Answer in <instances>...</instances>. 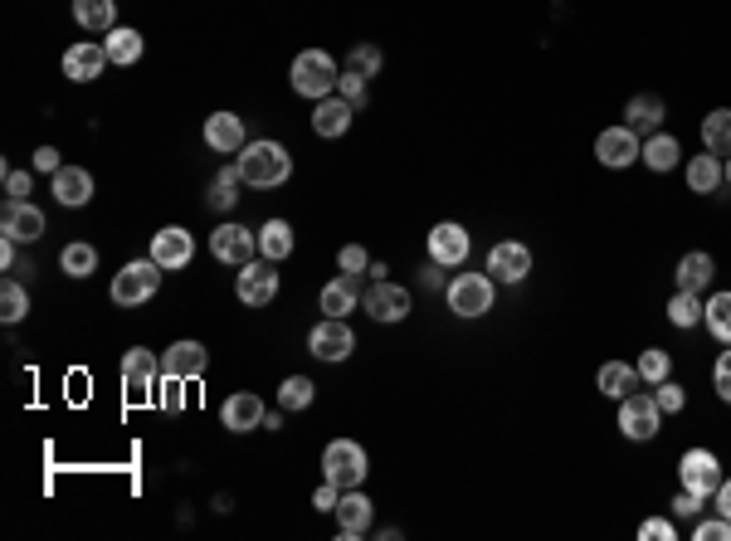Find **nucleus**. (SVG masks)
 <instances>
[{
    "instance_id": "obj_1",
    "label": "nucleus",
    "mask_w": 731,
    "mask_h": 541,
    "mask_svg": "<svg viewBox=\"0 0 731 541\" xmlns=\"http://www.w3.org/2000/svg\"><path fill=\"white\" fill-rule=\"evenodd\" d=\"M240 172H244V186L254 190H274L292 176V156L284 142H250L240 152Z\"/></svg>"
},
{
    "instance_id": "obj_2",
    "label": "nucleus",
    "mask_w": 731,
    "mask_h": 541,
    "mask_svg": "<svg viewBox=\"0 0 731 541\" xmlns=\"http://www.w3.org/2000/svg\"><path fill=\"white\" fill-rule=\"evenodd\" d=\"M336 59L328 49H302L298 59H292V93L312 98V103H322V98L336 93Z\"/></svg>"
},
{
    "instance_id": "obj_3",
    "label": "nucleus",
    "mask_w": 731,
    "mask_h": 541,
    "mask_svg": "<svg viewBox=\"0 0 731 541\" xmlns=\"http://www.w3.org/2000/svg\"><path fill=\"white\" fill-rule=\"evenodd\" d=\"M156 288H162V264H156L152 254L132 258V264H122L118 278H112V302H118V308H142V302L156 298Z\"/></svg>"
},
{
    "instance_id": "obj_4",
    "label": "nucleus",
    "mask_w": 731,
    "mask_h": 541,
    "mask_svg": "<svg viewBox=\"0 0 731 541\" xmlns=\"http://www.w3.org/2000/svg\"><path fill=\"white\" fill-rule=\"evenodd\" d=\"M366 449L356 444V439H332L328 449H322V478L336 483V488H362L366 483Z\"/></svg>"
},
{
    "instance_id": "obj_5",
    "label": "nucleus",
    "mask_w": 731,
    "mask_h": 541,
    "mask_svg": "<svg viewBox=\"0 0 731 541\" xmlns=\"http://www.w3.org/2000/svg\"><path fill=\"white\" fill-rule=\"evenodd\" d=\"M492 274H454V284L444 288V302L448 312H458V318H483V312H492Z\"/></svg>"
},
{
    "instance_id": "obj_6",
    "label": "nucleus",
    "mask_w": 731,
    "mask_h": 541,
    "mask_svg": "<svg viewBox=\"0 0 731 541\" xmlns=\"http://www.w3.org/2000/svg\"><path fill=\"white\" fill-rule=\"evenodd\" d=\"M308 352L318 361H346L356 352V332L346 327V318H322L308 332Z\"/></svg>"
},
{
    "instance_id": "obj_7",
    "label": "nucleus",
    "mask_w": 731,
    "mask_h": 541,
    "mask_svg": "<svg viewBox=\"0 0 731 541\" xmlns=\"http://www.w3.org/2000/svg\"><path fill=\"white\" fill-rule=\"evenodd\" d=\"M678 478L688 493H702V498H712L717 488H722V464H717L712 449H688V454L678 459Z\"/></svg>"
},
{
    "instance_id": "obj_8",
    "label": "nucleus",
    "mask_w": 731,
    "mask_h": 541,
    "mask_svg": "<svg viewBox=\"0 0 731 541\" xmlns=\"http://www.w3.org/2000/svg\"><path fill=\"white\" fill-rule=\"evenodd\" d=\"M639 152H644V142H639L634 128H605L600 137H595V162L610 166V172H624V166H634Z\"/></svg>"
},
{
    "instance_id": "obj_9",
    "label": "nucleus",
    "mask_w": 731,
    "mask_h": 541,
    "mask_svg": "<svg viewBox=\"0 0 731 541\" xmlns=\"http://www.w3.org/2000/svg\"><path fill=\"white\" fill-rule=\"evenodd\" d=\"M468 250H474V240H468V230L458 220H439L430 230V258L444 268H464L468 264Z\"/></svg>"
},
{
    "instance_id": "obj_10",
    "label": "nucleus",
    "mask_w": 731,
    "mask_h": 541,
    "mask_svg": "<svg viewBox=\"0 0 731 541\" xmlns=\"http://www.w3.org/2000/svg\"><path fill=\"white\" fill-rule=\"evenodd\" d=\"M663 424V410L654 396H624L620 400V430L624 439H634V444H644V439H654Z\"/></svg>"
},
{
    "instance_id": "obj_11",
    "label": "nucleus",
    "mask_w": 731,
    "mask_h": 541,
    "mask_svg": "<svg viewBox=\"0 0 731 541\" xmlns=\"http://www.w3.org/2000/svg\"><path fill=\"white\" fill-rule=\"evenodd\" d=\"M278 298V274H274V258H250L240 268V302L244 308H268Z\"/></svg>"
},
{
    "instance_id": "obj_12",
    "label": "nucleus",
    "mask_w": 731,
    "mask_h": 541,
    "mask_svg": "<svg viewBox=\"0 0 731 541\" xmlns=\"http://www.w3.org/2000/svg\"><path fill=\"white\" fill-rule=\"evenodd\" d=\"M122 386H128L132 400H146L162 386V361L146 352V346H132V352L122 356Z\"/></svg>"
},
{
    "instance_id": "obj_13",
    "label": "nucleus",
    "mask_w": 731,
    "mask_h": 541,
    "mask_svg": "<svg viewBox=\"0 0 731 541\" xmlns=\"http://www.w3.org/2000/svg\"><path fill=\"white\" fill-rule=\"evenodd\" d=\"M488 274H492V284H522V278L532 274V250H527L522 240H502V244H492V254H488Z\"/></svg>"
},
{
    "instance_id": "obj_14",
    "label": "nucleus",
    "mask_w": 731,
    "mask_h": 541,
    "mask_svg": "<svg viewBox=\"0 0 731 541\" xmlns=\"http://www.w3.org/2000/svg\"><path fill=\"white\" fill-rule=\"evenodd\" d=\"M258 250V234L254 230H244V224H220L215 234H210V254L220 258V264H250Z\"/></svg>"
},
{
    "instance_id": "obj_15",
    "label": "nucleus",
    "mask_w": 731,
    "mask_h": 541,
    "mask_svg": "<svg viewBox=\"0 0 731 541\" xmlns=\"http://www.w3.org/2000/svg\"><path fill=\"white\" fill-rule=\"evenodd\" d=\"M370 512H376V503L362 488H346L342 503H336V532H342V541H362L370 532Z\"/></svg>"
},
{
    "instance_id": "obj_16",
    "label": "nucleus",
    "mask_w": 731,
    "mask_h": 541,
    "mask_svg": "<svg viewBox=\"0 0 731 541\" xmlns=\"http://www.w3.org/2000/svg\"><path fill=\"white\" fill-rule=\"evenodd\" d=\"M108 64L112 59H108L103 44H93V40L69 44V54H64V78H69V84H93V78H103Z\"/></svg>"
},
{
    "instance_id": "obj_17",
    "label": "nucleus",
    "mask_w": 731,
    "mask_h": 541,
    "mask_svg": "<svg viewBox=\"0 0 731 541\" xmlns=\"http://www.w3.org/2000/svg\"><path fill=\"white\" fill-rule=\"evenodd\" d=\"M0 234L15 244H35L44 234V210H35L30 200H5V216H0Z\"/></svg>"
},
{
    "instance_id": "obj_18",
    "label": "nucleus",
    "mask_w": 731,
    "mask_h": 541,
    "mask_svg": "<svg viewBox=\"0 0 731 541\" xmlns=\"http://www.w3.org/2000/svg\"><path fill=\"white\" fill-rule=\"evenodd\" d=\"M210 366V352L200 342H176L162 352V376H176V380H200Z\"/></svg>"
},
{
    "instance_id": "obj_19",
    "label": "nucleus",
    "mask_w": 731,
    "mask_h": 541,
    "mask_svg": "<svg viewBox=\"0 0 731 541\" xmlns=\"http://www.w3.org/2000/svg\"><path fill=\"white\" fill-rule=\"evenodd\" d=\"M152 258L162 268H186L196 258V240H190L181 224H166V230L152 234Z\"/></svg>"
},
{
    "instance_id": "obj_20",
    "label": "nucleus",
    "mask_w": 731,
    "mask_h": 541,
    "mask_svg": "<svg viewBox=\"0 0 731 541\" xmlns=\"http://www.w3.org/2000/svg\"><path fill=\"white\" fill-rule=\"evenodd\" d=\"M366 312L376 322H405V318H410V288L386 284V278H380V284L366 292Z\"/></svg>"
},
{
    "instance_id": "obj_21",
    "label": "nucleus",
    "mask_w": 731,
    "mask_h": 541,
    "mask_svg": "<svg viewBox=\"0 0 731 541\" xmlns=\"http://www.w3.org/2000/svg\"><path fill=\"white\" fill-rule=\"evenodd\" d=\"M264 400L250 396V390H240V396H230L224 400V410H220V424L230 434H250V430H264Z\"/></svg>"
},
{
    "instance_id": "obj_22",
    "label": "nucleus",
    "mask_w": 731,
    "mask_h": 541,
    "mask_svg": "<svg viewBox=\"0 0 731 541\" xmlns=\"http://www.w3.org/2000/svg\"><path fill=\"white\" fill-rule=\"evenodd\" d=\"M206 142L215 146V152L234 156L250 146V137H244V118H234V112H210L206 118Z\"/></svg>"
},
{
    "instance_id": "obj_23",
    "label": "nucleus",
    "mask_w": 731,
    "mask_h": 541,
    "mask_svg": "<svg viewBox=\"0 0 731 541\" xmlns=\"http://www.w3.org/2000/svg\"><path fill=\"white\" fill-rule=\"evenodd\" d=\"M54 200L69 210L88 206V200H93V176H88L84 166H59V172H54Z\"/></svg>"
},
{
    "instance_id": "obj_24",
    "label": "nucleus",
    "mask_w": 731,
    "mask_h": 541,
    "mask_svg": "<svg viewBox=\"0 0 731 541\" xmlns=\"http://www.w3.org/2000/svg\"><path fill=\"white\" fill-rule=\"evenodd\" d=\"M352 103H346L342 93H332V98H322L318 108H312V132H318V137H342L346 128H352Z\"/></svg>"
},
{
    "instance_id": "obj_25",
    "label": "nucleus",
    "mask_w": 731,
    "mask_h": 541,
    "mask_svg": "<svg viewBox=\"0 0 731 541\" xmlns=\"http://www.w3.org/2000/svg\"><path fill=\"white\" fill-rule=\"evenodd\" d=\"M663 118H668V108H663L658 93H639V98H629V108H624V128L644 132V137H654L663 128Z\"/></svg>"
},
{
    "instance_id": "obj_26",
    "label": "nucleus",
    "mask_w": 731,
    "mask_h": 541,
    "mask_svg": "<svg viewBox=\"0 0 731 541\" xmlns=\"http://www.w3.org/2000/svg\"><path fill=\"white\" fill-rule=\"evenodd\" d=\"M595 386H600V396H610V400L634 396V386H639V366H629V361H605L600 376H595Z\"/></svg>"
},
{
    "instance_id": "obj_27",
    "label": "nucleus",
    "mask_w": 731,
    "mask_h": 541,
    "mask_svg": "<svg viewBox=\"0 0 731 541\" xmlns=\"http://www.w3.org/2000/svg\"><path fill=\"white\" fill-rule=\"evenodd\" d=\"M639 162H644L649 172H673V166L683 162V146H678V137H668V132H654V137H644Z\"/></svg>"
},
{
    "instance_id": "obj_28",
    "label": "nucleus",
    "mask_w": 731,
    "mask_h": 541,
    "mask_svg": "<svg viewBox=\"0 0 731 541\" xmlns=\"http://www.w3.org/2000/svg\"><path fill=\"white\" fill-rule=\"evenodd\" d=\"M717 186H727V180H722V156H712V152L693 156V162H688V190H693V196H712Z\"/></svg>"
},
{
    "instance_id": "obj_29",
    "label": "nucleus",
    "mask_w": 731,
    "mask_h": 541,
    "mask_svg": "<svg viewBox=\"0 0 731 541\" xmlns=\"http://www.w3.org/2000/svg\"><path fill=\"white\" fill-rule=\"evenodd\" d=\"M717 278V264H712V254H702V250H693V254H683L678 258V288H688V292H702L707 284Z\"/></svg>"
},
{
    "instance_id": "obj_30",
    "label": "nucleus",
    "mask_w": 731,
    "mask_h": 541,
    "mask_svg": "<svg viewBox=\"0 0 731 541\" xmlns=\"http://www.w3.org/2000/svg\"><path fill=\"white\" fill-rule=\"evenodd\" d=\"M322 312H328V318H346V312L356 308V302H362V292H356V278L352 274H342V278H332L328 288H322Z\"/></svg>"
},
{
    "instance_id": "obj_31",
    "label": "nucleus",
    "mask_w": 731,
    "mask_h": 541,
    "mask_svg": "<svg viewBox=\"0 0 731 541\" xmlns=\"http://www.w3.org/2000/svg\"><path fill=\"white\" fill-rule=\"evenodd\" d=\"M292 244H298V240H292V224L288 220H264V230H258V254L278 264V258L292 254Z\"/></svg>"
},
{
    "instance_id": "obj_32",
    "label": "nucleus",
    "mask_w": 731,
    "mask_h": 541,
    "mask_svg": "<svg viewBox=\"0 0 731 541\" xmlns=\"http://www.w3.org/2000/svg\"><path fill=\"white\" fill-rule=\"evenodd\" d=\"M108 59L112 64H122V69H128V64H137L142 59V49H146V40L137 35V30H128V25H118V30H108Z\"/></svg>"
},
{
    "instance_id": "obj_33",
    "label": "nucleus",
    "mask_w": 731,
    "mask_h": 541,
    "mask_svg": "<svg viewBox=\"0 0 731 541\" xmlns=\"http://www.w3.org/2000/svg\"><path fill=\"white\" fill-rule=\"evenodd\" d=\"M702 146L712 156H731V108H717L702 118Z\"/></svg>"
},
{
    "instance_id": "obj_34",
    "label": "nucleus",
    "mask_w": 731,
    "mask_h": 541,
    "mask_svg": "<svg viewBox=\"0 0 731 541\" xmlns=\"http://www.w3.org/2000/svg\"><path fill=\"white\" fill-rule=\"evenodd\" d=\"M74 20L84 30H118V5L112 0H74Z\"/></svg>"
},
{
    "instance_id": "obj_35",
    "label": "nucleus",
    "mask_w": 731,
    "mask_h": 541,
    "mask_svg": "<svg viewBox=\"0 0 731 541\" xmlns=\"http://www.w3.org/2000/svg\"><path fill=\"white\" fill-rule=\"evenodd\" d=\"M240 180H244V172H240V162H234V166H224V172L215 176V180H210V210H230L234 206V200H240Z\"/></svg>"
},
{
    "instance_id": "obj_36",
    "label": "nucleus",
    "mask_w": 731,
    "mask_h": 541,
    "mask_svg": "<svg viewBox=\"0 0 731 541\" xmlns=\"http://www.w3.org/2000/svg\"><path fill=\"white\" fill-rule=\"evenodd\" d=\"M59 268H64L69 278H88V274H98V250H93V244H84V240H78V244H64Z\"/></svg>"
},
{
    "instance_id": "obj_37",
    "label": "nucleus",
    "mask_w": 731,
    "mask_h": 541,
    "mask_svg": "<svg viewBox=\"0 0 731 541\" xmlns=\"http://www.w3.org/2000/svg\"><path fill=\"white\" fill-rule=\"evenodd\" d=\"M702 322H707V332H712L717 342L731 346V292H712V302H707Z\"/></svg>"
},
{
    "instance_id": "obj_38",
    "label": "nucleus",
    "mask_w": 731,
    "mask_h": 541,
    "mask_svg": "<svg viewBox=\"0 0 731 541\" xmlns=\"http://www.w3.org/2000/svg\"><path fill=\"white\" fill-rule=\"evenodd\" d=\"M702 312H707V302L697 298V292H688V288L673 292V302H668V322L673 327H697V322H702Z\"/></svg>"
},
{
    "instance_id": "obj_39",
    "label": "nucleus",
    "mask_w": 731,
    "mask_h": 541,
    "mask_svg": "<svg viewBox=\"0 0 731 541\" xmlns=\"http://www.w3.org/2000/svg\"><path fill=\"white\" fill-rule=\"evenodd\" d=\"M312 396H318V386H312L308 376H288L284 386H278V405H284V410H308Z\"/></svg>"
},
{
    "instance_id": "obj_40",
    "label": "nucleus",
    "mask_w": 731,
    "mask_h": 541,
    "mask_svg": "<svg viewBox=\"0 0 731 541\" xmlns=\"http://www.w3.org/2000/svg\"><path fill=\"white\" fill-rule=\"evenodd\" d=\"M634 366H639V380H649V386H658V380H668V371H673V356L663 352V346H649V352L639 356Z\"/></svg>"
},
{
    "instance_id": "obj_41",
    "label": "nucleus",
    "mask_w": 731,
    "mask_h": 541,
    "mask_svg": "<svg viewBox=\"0 0 731 541\" xmlns=\"http://www.w3.org/2000/svg\"><path fill=\"white\" fill-rule=\"evenodd\" d=\"M30 312V292L15 284V278H5V284H0V318L5 322H20Z\"/></svg>"
},
{
    "instance_id": "obj_42",
    "label": "nucleus",
    "mask_w": 731,
    "mask_h": 541,
    "mask_svg": "<svg viewBox=\"0 0 731 541\" xmlns=\"http://www.w3.org/2000/svg\"><path fill=\"white\" fill-rule=\"evenodd\" d=\"M380 64H386V54H380L376 44H356V49H352V64H346V69L370 78V74H380Z\"/></svg>"
},
{
    "instance_id": "obj_43",
    "label": "nucleus",
    "mask_w": 731,
    "mask_h": 541,
    "mask_svg": "<svg viewBox=\"0 0 731 541\" xmlns=\"http://www.w3.org/2000/svg\"><path fill=\"white\" fill-rule=\"evenodd\" d=\"M693 541H731V517H707V522H693Z\"/></svg>"
},
{
    "instance_id": "obj_44",
    "label": "nucleus",
    "mask_w": 731,
    "mask_h": 541,
    "mask_svg": "<svg viewBox=\"0 0 731 541\" xmlns=\"http://www.w3.org/2000/svg\"><path fill=\"white\" fill-rule=\"evenodd\" d=\"M654 400H658V410H663V415H678L683 405H688L683 386H673V380H658V386H654Z\"/></svg>"
},
{
    "instance_id": "obj_45",
    "label": "nucleus",
    "mask_w": 731,
    "mask_h": 541,
    "mask_svg": "<svg viewBox=\"0 0 731 541\" xmlns=\"http://www.w3.org/2000/svg\"><path fill=\"white\" fill-rule=\"evenodd\" d=\"M336 268H342V274H352V278H362L366 268H370V258H366L362 244H346V250L336 254Z\"/></svg>"
},
{
    "instance_id": "obj_46",
    "label": "nucleus",
    "mask_w": 731,
    "mask_h": 541,
    "mask_svg": "<svg viewBox=\"0 0 731 541\" xmlns=\"http://www.w3.org/2000/svg\"><path fill=\"white\" fill-rule=\"evenodd\" d=\"M336 93H342V98H346V103H352V108H362V103H366V78L346 69L342 78H336Z\"/></svg>"
},
{
    "instance_id": "obj_47",
    "label": "nucleus",
    "mask_w": 731,
    "mask_h": 541,
    "mask_svg": "<svg viewBox=\"0 0 731 541\" xmlns=\"http://www.w3.org/2000/svg\"><path fill=\"white\" fill-rule=\"evenodd\" d=\"M30 190H35V176H30V172H15V166H10V172H5V196H10V200H30Z\"/></svg>"
},
{
    "instance_id": "obj_48",
    "label": "nucleus",
    "mask_w": 731,
    "mask_h": 541,
    "mask_svg": "<svg viewBox=\"0 0 731 541\" xmlns=\"http://www.w3.org/2000/svg\"><path fill=\"white\" fill-rule=\"evenodd\" d=\"M712 386H717V396H722L731 405V346L722 356H717V366H712Z\"/></svg>"
},
{
    "instance_id": "obj_49",
    "label": "nucleus",
    "mask_w": 731,
    "mask_h": 541,
    "mask_svg": "<svg viewBox=\"0 0 731 541\" xmlns=\"http://www.w3.org/2000/svg\"><path fill=\"white\" fill-rule=\"evenodd\" d=\"M156 390H162V405H166V410H181V405H186V380L162 376V386H156Z\"/></svg>"
},
{
    "instance_id": "obj_50",
    "label": "nucleus",
    "mask_w": 731,
    "mask_h": 541,
    "mask_svg": "<svg viewBox=\"0 0 731 541\" xmlns=\"http://www.w3.org/2000/svg\"><path fill=\"white\" fill-rule=\"evenodd\" d=\"M639 537H644V541H673V537H678V527H673L668 517H649V522L639 527Z\"/></svg>"
},
{
    "instance_id": "obj_51",
    "label": "nucleus",
    "mask_w": 731,
    "mask_h": 541,
    "mask_svg": "<svg viewBox=\"0 0 731 541\" xmlns=\"http://www.w3.org/2000/svg\"><path fill=\"white\" fill-rule=\"evenodd\" d=\"M702 493H688V488H683L678 493V498H673V512H678V517H693V522H697V512H702Z\"/></svg>"
},
{
    "instance_id": "obj_52",
    "label": "nucleus",
    "mask_w": 731,
    "mask_h": 541,
    "mask_svg": "<svg viewBox=\"0 0 731 541\" xmlns=\"http://www.w3.org/2000/svg\"><path fill=\"white\" fill-rule=\"evenodd\" d=\"M59 166H64V162H59V152H54V146H40V152H35V172H49V176H54Z\"/></svg>"
},
{
    "instance_id": "obj_53",
    "label": "nucleus",
    "mask_w": 731,
    "mask_h": 541,
    "mask_svg": "<svg viewBox=\"0 0 731 541\" xmlns=\"http://www.w3.org/2000/svg\"><path fill=\"white\" fill-rule=\"evenodd\" d=\"M712 498H717V512H722V517H731V478H722V488H717Z\"/></svg>"
},
{
    "instance_id": "obj_54",
    "label": "nucleus",
    "mask_w": 731,
    "mask_h": 541,
    "mask_svg": "<svg viewBox=\"0 0 731 541\" xmlns=\"http://www.w3.org/2000/svg\"><path fill=\"white\" fill-rule=\"evenodd\" d=\"M0 264H5V268H15V240H5V244H0Z\"/></svg>"
},
{
    "instance_id": "obj_55",
    "label": "nucleus",
    "mask_w": 731,
    "mask_h": 541,
    "mask_svg": "<svg viewBox=\"0 0 731 541\" xmlns=\"http://www.w3.org/2000/svg\"><path fill=\"white\" fill-rule=\"evenodd\" d=\"M439 268H444V264H430V268H424V284H430V288L444 284V278H439Z\"/></svg>"
},
{
    "instance_id": "obj_56",
    "label": "nucleus",
    "mask_w": 731,
    "mask_h": 541,
    "mask_svg": "<svg viewBox=\"0 0 731 541\" xmlns=\"http://www.w3.org/2000/svg\"><path fill=\"white\" fill-rule=\"evenodd\" d=\"M722 180L731 186V156H722Z\"/></svg>"
}]
</instances>
